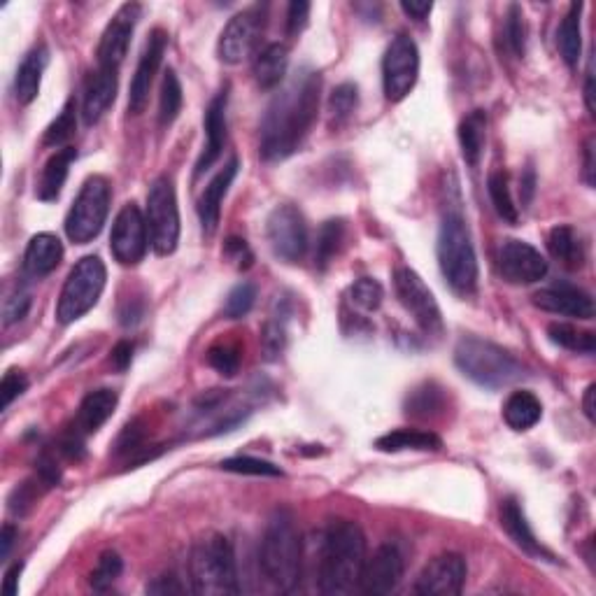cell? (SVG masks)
Returning a JSON list of instances; mask_svg holds the SVG:
<instances>
[{
	"mask_svg": "<svg viewBox=\"0 0 596 596\" xmlns=\"http://www.w3.org/2000/svg\"><path fill=\"white\" fill-rule=\"evenodd\" d=\"M301 536L294 515L278 508L266 524L261 538L259 566L264 578L280 592H294L301 583Z\"/></svg>",
	"mask_w": 596,
	"mask_h": 596,
	"instance_id": "3957f363",
	"label": "cell"
},
{
	"mask_svg": "<svg viewBox=\"0 0 596 596\" xmlns=\"http://www.w3.org/2000/svg\"><path fill=\"white\" fill-rule=\"evenodd\" d=\"M501 527L506 529L510 541H513L520 550L527 552V555L555 562L552 552L545 550L541 541H536L534 531H531L527 517H524V510L520 508V503H517L515 499H506L501 503Z\"/></svg>",
	"mask_w": 596,
	"mask_h": 596,
	"instance_id": "cb8c5ba5",
	"label": "cell"
},
{
	"mask_svg": "<svg viewBox=\"0 0 596 596\" xmlns=\"http://www.w3.org/2000/svg\"><path fill=\"white\" fill-rule=\"evenodd\" d=\"M359 105V89L357 84H340V87L333 89V94L329 98V112L333 117V122H345V119L352 117V112L357 110Z\"/></svg>",
	"mask_w": 596,
	"mask_h": 596,
	"instance_id": "7bdbcfd3",
	"label": "cell"
},
{
	"mask_svg": "<svg viewBox=\"0 0 596 596\" xmlns=\"http://www.w3.org/2000/svg\"><path fill=\"white\" fill-rule=\"evenodd\" d=\"M147 592L149 594H182L184 587L180 585V580H177L173 573H168V576H159L154 578L152 583L147 585Z\"/></svg>",
	"mask_w": 596,
	"mask_h": 596,
	"instance_id": "9f6ffc18",
	"label": "cell"
},
{
	"mask_svg": "<svg viewBox=\"0 0 596 596\" xmlns=\"http://www.w3.org/2000/svg\"><path fill=\"white\" fill-rule=\"evenodd\" d=\"M585 103H587V110H590V115H594V73L592 68L587 70V80H585Z\"/></svg>",
	"mask_w": 596,
	"mask_h": 596,
	"instance_id": "be15d7a7",
	"label": "cell"
},
{
	"mask_svg": "<svg viewBox=\"0 0 596 596\" xmlns=\"http://www.w3.org/2000/svg\"><path fill=\"white\" fill-rule=\"evenodd\" d=\"M454 364L468 380L487 389L515 385L527 375L524 366L513 354L478 336H466L459 340L457 350H454Z\"/></svg>",
	"mask_w": 596,
	"mask_h": 596,
	"instance_id": "8992f818",
	"label": "cell"
},
{
	"mask_svg": "<svg viewBox=\"0 0 596 596\" xmlns=\"http://www.w3.org/2000/svg\"><path fill=\"white\" fill-rule=\"evenodd\" d=\"M401 10L406 12L410 19L424 21L431 14V10H434V5L431 3H401Z\"/></svg>",
	"mask_w": 596,
	"mask_h": 596,
	"instance_id": "680465c9",
	"label": "cell"
},
{
	"mask_svg": "<svg viewBox=\"0 0 596 596\" xmlns=\"http://www.w3.org/2000/svg\"><path fill=\"white\" fill-rule=\"evenodd\" d=\"M487 191L489 198H492V205L503 222L508 224H517V205L510 196V184H508V175L503 170H494L487 177Z\"/></svg>",
	"mask_w": 596,
	"mask_h": 596,
	"instance_id": "e575fe53",
	"label": "cell"
},
{
	"mask_svg": "<svg viewBox=\"0 0 596 596\" xmlns=\"http://www.w3.org/2000/svg\"><path fill=\"white\" fill-rule=\"evenodd\" d=\"M468 566L457 552H445L424 566L415 583V594L424 596H457L466 585Z\"/></svg>",
	"mask_w": 596,
	"mask_h": 596,
	"instance_id": "e0dca14e",
	"label": "cell"
},
{
	"mask_svg": "<svg viewBox=\"0 0 596 596\" xmlns=\"http://www.w3.org/2000/svg\"><path fill=\"white\" fill-rule=\"evenodd\" d=\"M191 590L201 596L238 594L236 552L226 536L212 534L198 541L189 557Z\"/></svg>",
	"mask_w": 596,
	"mask_h": 596,
	"instance_id": "277c9868",
	"label": "cell"
},
{
	"mask_svg": "<svg viewBox=\"0 0 596 596\" xmlns=\"http://www.w3.org/2000/svg\"><path fill=\"white\" fill-rule=\"evenodd\" d=\"M438 266L443 278L457 294H473L478 287V257L459 210H447L438 231Z\"/></svg>",
	"mask_w": 596,
	"mask_h": 596,
	"instance_id": "5b68a950",
	"label": "cell"
},
{
	"mask_svg": "<svg viewBox=\"0 0 596 596\" xmlns=\"http://www.w3.org/2000/svg\"><path fill=\"white\" fill-rule=\"evenodd\" d=\"M117 403L119 396L117 392H112V389H96V392L87 394L80 403V410H77L73 429L82 436L96 434V431L115 415Z\"/></svg>",
	"mask_w": 596,
	"mask_h": 596,
	"instance_id": "d4e9b609",
	"label": "cell"
},
{
	"mask_svg": "<svg viewBox=\"0 0 596 596\" xmlns=\"http://www.w3.org/2000/svg\"><path fill=\"white\" fill-rule=\"evenodd\" d=\"M580 17H583V3H573L562 19L557 31V47L562 59L569 66H576L583 52V28H580Z\"/></svg>",
	"mask_w": 596,
	"mask_h": 596,
	"instance_id": "d6a6232c",
	"label": "cell"
},
{
	"mask_svg": "<svg viewBox=\"0 0 596 596\" xmlns=\"http://www.w3.org/2000/svg\"><path fill=\"white\" fill-rule=\"evenodd\" d=\"M222 471L240 473V475H257V478H282L280 466L271 461L254 459V457H233L222 461Z\"/></svg>",
	"mask_w": 596,
	"mask_h": 596,
	"instance_id": "b9f144b4",
	"label": "cell"
},
{
	"mask_svg": "<svg viewBox=\"0 0 596 596\" xmlns=\"http://www.w3.org/2000/svg\"><path fill=\"white\" fill-rule=\"evenodd\" d=\"M28 389V380L21 371H7L0 382V392H3V408H10Z\"/></svg>",
	"mask_w": 596,
	"mask_h": 596,
	"instance_id": "f907efd6",
	"label": "cell"
},
{
	"mask_svg": "<svg viewBox=\"0 0 596 596\" xmlns=\"http://www.w3.org/2000/svg\"><path fill=\"white\" fill-rule=\"evenodd\" d=\"M75 129H77V119H75V101L70 98V101L63 105L61 115L54 119L52 124H49V129L45 131V138H42V143L47 147H59V145H66L70 138L75 136Z\"/></svg>",
	"mask_w": 596,
	"mask_h": 596,
	"instance_id": "f35d334b",
	"label": "cell"
},
{
	"mask_svg": "<svg viewBox=\"0 0 596 596\" xmlns=\"http://www.w3.org/2000/svg\"><path fill=\"white\" fill-rule=\"evenodd\" d=\"M140 14H143V7L138 3H126L119 7L108 28L103 31L101 42H98V68L117 70L122 66L126 54H129V45Z\"/></svg>",
	"mask_w": 596,
	"mask_h": 596,
	"instance_id": "2e32d148",
	"label": "cell"
},
{
	"mask_svg": "<svg viewBox=\"0 0 596 596\" xmlns=\"http://www.w3.org/2000/svg\"><path fill=\"white\" fill-rule=\"evenodd\" d=\"M441 438L431 431H417V429H399V431H389L382 438L375 441V447L380 452H403V450H417V452H427V450H441Z\"/></svg>",
	"mask_w": 596,
	"mask_h": 596,
	"instance_id": "836d02e7",
	"label": "cell"
},
{
	"mask_svg": "<svg viewBox=\"0 0 596 596\" xmlns=\"http://www.w3.org/2000/svg\"><path fill=\"white\" fill-rule=\"evenodd\" d=\"M63 259V245L61 240L52 236V233H38L31 238V243L26 247L24 254V268L33 278H45Z\"/></svg>",
	"mask_w": 596,
	"mask_h": 596,
	"instance_id": "4316f807",
	"label": "cell"
},
{
	"mask_svg": "<svg viewBox=\"0 0 596 596\" xmlns=\"http://www.w3.org/2000/svg\"><path fill=\"white\" fill-rule=\"evenodd\" d=\"M366 564V538L359 524L331 522L319 555V592L345 596L359 590Z\"/></svg>",
	"mask_w": 596,
	"mask_h": 596,
	"instance_id": "7a4b0ae2",
	"label": "cell"
},
{
	"mask_svg": "<svg viewBox=\"0 0 596 596\" xmlns=\"http://www.w3.org/2000/svg\"><path fill=\"white\" fill-rule=\"evenodd\" d=\"M417 77H420V49L413 38L399 33L382 59V87H385L387 101H403L413 91Z\"/></svg>",
	"mask_w": 596,
	"mask_h": 596,
	"instance_id": "30bf717a",
	"label": "cell"
},
{
	"mask_svg": "<svg viewBox=\"0 0 596 596\" xmlns=\"http://www.w3.org/2000/svg\"><path fill=\"white\" fill-rule=\"evenodd\" d=\"M534 305L552 315L576 317V319H594V298L576 285L569 282H557L534 294Z\"/></svg>",
	"mask_w": 596,
	"mask_h": 596,
	"instance_id": "ffe728a7",
	"label": "cell"
},
{
	"mask_svg": "<svg viewBox=\"0 0 596 596\" xmlns=\"http://www.w3.org/2000/svg\"><path fill=\"white\" fill-rule=\"evenodd\" d=\"M131 359H133V345L126 343V340H122V343L115 345V350H112V366L117 368V371H126V368L131 366Z\"/></svg>",
	"mask_w": 596,
	"mask_h": 596,
	"instance_id": "6f0895ef",
	"label": "cell"
},
{
	"mask_svg": "<svg viewBox=\"0 0 596 596\" xmlns=\"http://www.w3.org/2000/svg\"><path fill=\"white\" fill-rule=\"evenodd\" d=\"M35 499H38V489H35L33 482H24V485H19L12 492L10 510H12V513H17V515H24L26 510L33 506Z\"/></svg>",
	"mask_w": 596,
	"mask_h": 596,
	"instance_id": "816d5d0a",
	"label": "cell"
},
{
	"mask_svg": "<svg viewBox=\"0 0 596 596\" xmlns=\"http://www.w3.org/2000/svg\"><path fill=\"white\" fill-rule=\"evenodd\" d=\"M149 247V229L143 210L136 203H126L112 224L110 250L122 266H136L145 259Z\"/></svg>",
	"mask_w": 596,
	"mask_h": 596,
	"instance_id": "5bb4252c",
	"label": "cell"
},
{
	"mask_svg": "<svg viewBox=\"0 0 596 596\" xmlns=\"http://www.w3.org/2000/svg\"><path fill=\"white\" fill-rule=\"evenodd\" d=\"M443 389H438L436 385H424L420 389H415L413 396L408 399V415L415 417H429L441 413L443 408Z\"/></svg>",
	"mask_w": 596,
	"mask_h": 596,
	"instance_id": "ee69618b",
	"label": "cell"
},
{
	"mask_svg": "<svg viewBox=\"0 0 596 596\" xmlns=\"http://www.w3.org/2000/svg\"><path fill=\"white\" fill-rule=\"evenodd\" d=\"M594 394H596V387H594V385H590V387H587V392H585V401H583V406H585V415L590 417L592 422H594Z\"/></svg>",
	"mask_w": 596,
	"mask_h": 596,
	"instance_id": "e7e4bbea",
	"label": "cell"
},
{
	"mask_svg": "<svg viewBox=\"0 0 596 596\" xmlns=\"http://www.w3.org/2000/svg\"><path fill=\"white\" fill-rule=\"evenodd\" d=\"M143 429H140L138 422H131L129 427L122 431L117 441V452H136L140 450V443H143Z\"/></svg>",
	"mask_w": 596,
	"mask_h": 596,
	"instance_id": "11a10c76",
	"label": "cell"
},
{
	"mask_svg": "<svg viewBox=\"0 0 596 596\" xmlns=\"http://www.w3.org/2000/svg\"><path fill=\"white\" fill-rule=\"evenodd\" d=\"M147 229L154 252L168 257L180 243V210L173 180L168 175L156 177L147 191Z\"/></svg>",
	"mask_w": 596,
	"mask_h": 596,
	"instance_id": "ba28073f",
	"label": "cell"
},
{
	"mask_svg": "<svg viewBox=\"0 0 596 596\" xmlns=\"http://www.w3.org/2000/svg\"><path fill=\"white\" fill-rule=\"evenodd\" d=\"M266 236L275 257L287 264H296L308 252V226L294 205H278L268 215Z\"/></svg>",
	"mask_w": 596,
	"mask_h": 596,
	"instance_id": "7c38bea8",
	"label": "cell"
},
{
	"mask_svg": "<svg viewBox=\"0 0 596 596\" xmlns=\"http://www.w3.org/2000/svg\"><path fill=\"white\" fill-rule=\"evenodd\" d=\"M403 557L396 545H380L373 557H366L364 573H361L359 592L371 596L392 594L401 585Z\"/></svg>",
	"mask_w": 596,
	"mask_h": 596,
	"instance_id": "d6986e66",
	"label": "cell"
},
{
	"mask_svg": "<svg viewBox=\"0 0 596 596\" xmlns=\"http://www.w3.org/2000/svg\"><path fill=\"white\" fill-rule=\"evenodd\" d=\"M264 21L266 19L261 7H250V10L233 14L229 24L224 26L222 35H219V59L229 63V66H238L247 56H252L261 40V33H264Z\"/></svg>",
	"mask_w": 596,
	"mask_h": 596,
	"instance_id": "4fadbf2b",
	"label": "cell"
},
{
	"mask_svg": "<svg viewBox=\"0 0 596 596\" xmlns=\"http://www.w3.org/2000/svg\"><path fill=\"white\" fill-rule=\"evenodd\" d=\"M21 571H24V564H14L10 571L5 573V583H3V590L7 596H14L19 592V576Z\"/></svg>",
	"mask_w": 596,
	"mask_h": 596,
	"instance_id": "94428289",
	"label": "cell"
},
{
	"mask_svg": "<svg viewBox=\"0 0 596 596\" xmlns=\"http://www.w3.org/2000/svg\"><path fill=\"white\" fill-rule=\"evenodd\" d=\"M345 238V224L340 219H331L326 222L322 229H319L317 236V252H315V264L319 268H326L331 264V259L336 257L340 245H343Z\"/></svg>",
	"mask_w": 596,
	"mask_h": 596,
	"instance_id": "74e56055",
	"label": "cell"
},
{
	"mask_svg": "<svg viewBox=\"0 0 596 596\" xmlns=\"http://www.w3.org/2000/svg\"><path fill=\"white\" fill-rule=\"evenodd\" d=\"M308 14H310V3H303V0H294L287 10V33L289 35H298L308 24Z\"/></svg>",
	"mask_w": 596,
	"mask_h": 596,
	"instance_id": "f5cc1de1",
	"label": "cell"
},
{
	"mask_svg": "<svg viewBox=\"0 0 596 596\" xmlns=\"http://www.w3.org/2000/svg\"><path fill=\"white\" fill-rule=\"evenodd\" d=\"M350 298H352V303L357 305V308L366 310V312H373V310L380 308L382 298H385V289H382V285L378 280L361 278L352 285Z\"/></svg>",
	"mask_w": 596,
	"mask_h": 596,
	"instance_id": "c3c4849f",
	"label": "cell"
},
{
	"mask_svg": "<svg viewBox=\"0 0 596 596\" xmlns=\"http://www.w3.org/2000/svg\"><path fill=\"white\" fill-rule=\"evenodd\" d=\"M287 345V326L285 319L273 317L264 324V331H261V350H264L266 361H275L285 352Z\"/></svg>",
	"mask_w": 596,
	"mask_h": 596,
	"instance_id": "f6af8a7d",
	"label": "cell"
},
{
	"mask_svg": "<svg viewBox=\"0 0 596 596\" xmlns=\"http://www.w3.org/2000/svg\"><path fill=\"white\" fill-rule=\"evenodd\" d=\"M49 61V52L45 45L33 47L31 52L24 56V61L19 63L17 75H14V96L21 105L33 103L40 94L42 73H45Z\"/></svg>",
	"mask_w": 596,
	"mask_h": 596,
	"instance_id": "484cf974",
	"label": "cell"
},
{
	"mask_svg": "<svg viewBox=\"0 0 596 596\" xmlns=\"http://www.w3.org/2000/svg\"><path fill=\"white\" fill-rule=\"evenodd\" d=\"M457 136H459V147L464 161L468 166H478L487 143V112L485 110L468 112V115L461 119Z\"/></svg>",
	"mask_w": 596,
	"mask_h": 596,
	"instance_id": "f546056e",
	"label": "cell"
},
{
	"mask_svg": "<svg viewBox=\"0 0 596 596\" xmlns=\"http://www.w3.org/2000/svg\"><path fill=\"white\" fill-rule=\"evenodd\" d=\"M117 96V70L98 68L94 75L89 77L87 89H84L82 98V117L84 124H96L105 112L110 110V105L115 103Z\"/></svg>",
	"mask_w": 596,
	"mask_h": 596,
	"instance_id": "603a6c76",
	"label": "cell"
},
{
	"mask_svg": "<svg viewBox=\"0 0 596 596\" xmlns=\"http://www.w3.org/2000/svg\"><path fill=\"white\" fill-rule=\"evenodd\" d=\"M31 303H33V296L28 289H21V287L14 289L3 303V324L12 326L21 322V319L28 315V310H31Z\"/></svg>",
	"mask_w": 596,
	"mask_h": 596,
	"instance_id": "681fc988",
	"label": "cell"
},
{
	"mask_svg": "<svg viewBox=\"0 0 596 596\" xmlns=\"http://www.w3.org/2000/svg\"><path fill=\"white\" fill-rule=\"evenodd\" d=\"M224 254L238 268H250L252 266V252H250V247H247L245 240L229 238V240H226V245H224Z\"/></svg>",
	"mask_w": 596,
	"mask_h": 596,
	"instance_id": "db71d44e",
	"label": "cell"
},
{
	"mask_svg": "<svg viewBox=\"0 0 596 596\" xmlns=\"http://www.w3.org/2000/svg\"><path fill=\"white\" fill-rule=\"evenodd\" d=\"M238 175V159H231L226 166L219 170V173L212 177L208 187L203 189L201 198H198V219H201L203 233L205 236H212L219 226V215H222V203L224 196L229 194V187L236 180Z\"/></svg>",
	"mask_w": 596,
	"mask_h": 596,
	"instance_id": "7402d4cb",
	"label": "cell"
},
{
	"mask_svg": "<svg viewBox=\"0 0 596 596\" xmlns=\"http://www.w3.org/2000/svg\"><path fill=\"white\" fill-rule=\"evenodd\" d=\"M226 103H229V94L219 91L212 98L208 110H205V147L201 159L196 163V175H203L205 170H210L222 156V149L226 145Z\"/></svg>",
	"mask_w": 596,
	"mask_h": 596,
	"instance_id": "44dd1931",
	"label": "cell"
},
{
	"mask_svg": "<svg viewBox=\"0 0 596 596\" xmlns=\"http://www.w3.org/2000/svg\"><path fill=\"white\" fill-rule=\"evenodd\" d=\"M122 569H124V562H122V557L117 555V552H112V550L103 552V555L98 557L96 569L91 571L89 583L96 592L110 590L112 583H115V580L122 576Z\"/></svg>",
	"mask_w": 596,
	"mask_h": 596,
	"instance_id": "ab89813d",
	"label": "cell"
},
{
	"mask_svg": "<svg viewBox=\"0 0 596 596\" xmlns=\"http://www.w3.org/2000/svg\"><path fill=\"white\" fill-rule=\"evenodd\" d=\"M501 278L510 285H534L548 275V261L534 245L524 240H506L499 247L496 257Z\"/></svg>",
	"mask_w": 596,
	"mask_h": 596,
	"instance_id": "9a60e30c",
	"label": "cell"
},
{
	"mask_svg": "<svg viewBox=\"0 0 596 596\" xmlns=\"http://www.w3.org/2000/svg\"><path fill=\"white\" fill-rule=\"evenodd\" d=\"M166 47H168V33L163 31V28H154L145 42V49H143V54H140L136 75H133V80H131V89H129V112L131 115H140V112H145L147 103H149V91H152L154 77L161 68Z\"/></svg>",
	"mask_w": 596,
	"mask_h": 596,
	"instance_id": "ac0fdd59",
	"label": "cell"
},
{
	"mask_svg": "<svg viewBox=\"0 0 596 596\" xmlns=\"http://www.w3.org/2000/svg\"><path fill=\"white\" fill-rule=\"evenodd\" d=\"M548 336L552 343L564 347V350L583 352V354H594V350H596L594 333L576 329V326H571V324H550Z\"/></svg>",
	"mask_w": 596,
	"mask_h": 596,
	"instance_id": "d590c367",
	"label": "cell"
},
{
	"mask_svg": "<svg viewBox=\"0 0 596 596\" xmlns=\"http://www.w3.org/2000/svg\"><path fill=\"white\" fill-rule=\"evenodd\" d=\"M182 84L175 70H166L161 82V96H159V122L161 126H170L180 115L182 110Z\"/></svg>",
	"mask_w": 596,
	"mask_h": 596,
	"instance_id": "8d00e7d4",
	"label": "cell"
},
{
	"mask_svg": "<svg viewBox=\"0 0 596 596\" xmlns=\"http://www.w3.org/2000/svg\"><path fill=\"white\" fill-rule=\"evenodd\" d=\"M289 68V49L280 42H273V45H266L254 59L252 73L254 80L261 89H275L280 87V82L285 80Z\"/></svg>",
	"mask_w": 596,
	"mask_h": 596,
	"instance_id": "f1b7e54d",
	"label": "cell"
},
{
	"mask_svg": "<svg viewBox=\"0 0 596 596\" xmlns=\"http://www.w3.org/2000/svg\"><path fill=\"white\" fill-rule=\"evenodd\" d=\"M548 250L552 254V259H557L559 264L569 271H578L585 264V247L583 240L576 233V229L571 226H555L548 236Z\"/></svg>",
	"mask_w": 596,
	"mask_h": 596,
	"instance_id": "4dcf8cb0",
	"label": "cell"
},
{
	"mask_svg": "<svg viewBox=\"0 0 596 596\" xmlns=\"http://www.w3.org/2000/svg\"><path fill=\"white\" fill-rule=\"evenodd\" d=\"M394 292L399 303L410 312L417 326L427 333V336H441L443 333V315L438 308L431 289L424 285V280L417 275L413 268L401 266L394 271Z\"/></svg>",
	"mask_w": 596,
	"mask_h": 596,
	"instance_id": "8fae6325",
	"label": "cell"
},
{
	"mask_svg": "<svg viewBox=\"0 0 596 596\" xmlns=\"http://www.w3.org/2000/svg\"><path fill=\"white\" fill-rule=\"evenodd\" d=\"M583 156H585V168H583L585 182L587 187H594V138H587Z\"/></svg>",
	"mask_w": 596,
	"mask_h": 596,
	"instance_id": "91938a15",
	"label": "cell"
},
{
	"mask_svg": "<svg viewBox=\"0 0 596 596\" xmlns=\"http://www.w3.org/2000/svg\"><path fill=\"white\" fill-rule=\"evenodd\" d=\"M110 212V182L101 175L82 184L66 217V233L75 245H87L103 231Z\"/></svg>",
	"mask_w": 596,
	"mask_h": 596,
	"instance_id": "9c48e42d",
	"label": "cell"
},
{
	"mask_svg": "<svg viewBox=\"0 0 596 596\" xmlns=\"http://www.w3.org/2000/svg\"><path fill=\"white\" fill-rule=\"evenodd\" d=\"M75 159H77L75 147H63L45 163V168H42V175L38 180V189H35V194H38L40 201L52 203L61 196V189L68 180L70 166H73Z\"/></svg>",
	"mask_w": 596,
	"mask_h": 596,
	"instance_id": "83f0119b",
	"label": "cell"
},
{
	"mask_svg": "<svg viewBox=\"0 0 596 596\" xmlns=\"http://www.w3.org/2000/svg\"><path fill=\"white\" fill-rule=\"evenodd\" d=\"M105 280H108V271H105L101 257L89 254V257L77 261L66 282H63L59 303H56V319L61 324H73L87 315L101 298Z\"/></svg>",
	"mask_w": 596,
	"mask_h": 596,
	"instance_id": "52a82bcc",
	"label": "cell"
},
{
	"mask_svg": "<svg viewBox=\"0 0 596 596\" xmlns=\"http://www.w3.org/2000/svg\"><path fill=\"white\" fill-rule=\"evenodd\" d=\"M14 541H17V529H14L12 524H5L3 534H0V557H3V559L10 557V550H12Z\"/></svg>",
	"mask_w": 596,
	"mask_h": 596,
	"instance_id": "6125c7cd",
	"label": "cell"
},
{
	"mask_svg": "<svg viewBox=\"0 0 596 596\" xmlns=\"http://www.w3.org/2000/svg\"><path fill=\"white\" fill-rule=\"evenodd\" d=\"M503 35H506L510 52L522 59L524 52H527V26H524V14L520 5L508 7L506 24H503Z\"/></svg>",
	"mask_w": 596,
	"mask_h": 596,
	"instance_id": "60d3db41",
	"label": "cell"
},
{
	"mask_svg": "<svg viewBox=\"0 0 596 596\" xmlns=\"http://www.w3.org/2000/svg\"><path fill=\"white\" fill-rule=\"evenodd\" d=\"M254 301H257V287H254L252 282H240V285L233 287L229 296H226L224 317H229V319L245 317L247 312L252 310Z\"/></svg>",
	"mask_w": 596,
	"mask_h": 596,
	"instance_id": "7dc6e473",
	"label": "cell"
},
{
	"mask_svg": "<svg viewBox=\"0 0 596 596\" xmlns=\"http://www.w3.org/2000/svg\"><path fill=\"white\" fill-rule=\"evenodd\" d=\"M322 77L305 70L268 105L261 122V156L266 161H280L292 156L308 136L317 119Z\"/></svg>",
	"mask_w": 596,
	"mask_h": 596,
	"instance_id": "6da1fadb",
	"label": "cell"
},
{
	"mask_svg": "<svg viewBox=\"0 0 596 596\" xmlns=\"http://www.w3.org/2000/svg\"><path fill=\"white\" fill-rule=\"evenodd\" d=\"M543 417V406L531 392H513L508 396L506 406H503V420L510 429L527 431L536 427Z\"/></svg>",
	"mask_w": 596,
	"mask_h": 596,
	"instance_id": "1f68e13d",
	"label": "cell"
},
{
	"mask_svg": "<svg viewBox=\"0 0 596 596\" xmlns=\"http://www.w3.org/2000/svg\"><path fill=\"white\" fill-rule=\"evenodd\" d=\"M208 364L215 368L217 373L226 375V378H233L240 368V347L226 343V340L212 345L208 350Z\"/></svg>",
	"mask_w": 596,
	"mask_h": 596,
	"instance_id": "bcb514c9",
	"label": "cell"
}]
</instances>
